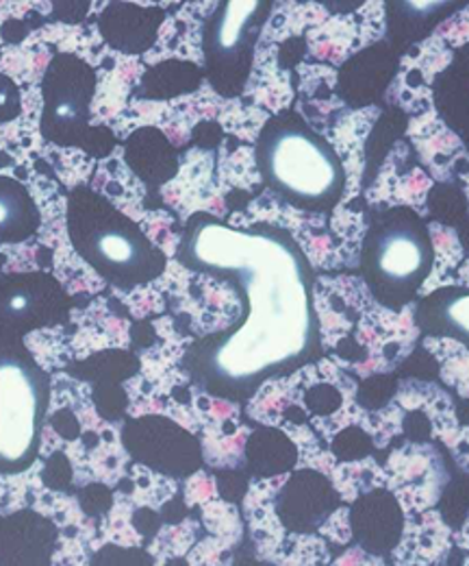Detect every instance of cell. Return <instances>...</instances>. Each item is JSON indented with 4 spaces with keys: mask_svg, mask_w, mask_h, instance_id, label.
I'll use <instances>...</instances> for the list:
<instances>
[{
    "mask_svg": "<svg viewBox=\"0 0 469 566\" xmlns=\"http://www.w3.org/2000/svg\"><path fill=\"white\" fill-rule=\"evenodd\" d=\"M185 224L177 262L231 283L242 296V318L206 354V370L226 384H257L305 357L318 336L313 271L294 238L274 224L233 227L211 213Z\"/></svg>",
    "mask_w": 469,
    "mask_h": 566,
    "instance_id": "cell-1",
    "label": "cell"
},
{
    "mask_svg": "<svg viewBox=\"0 0 469 566\" xmlns=\"http://www.w3.org/2000/svg\"><path fill=\"white\" fill-rule=\"evenodd\" d=\"M313 312L322 352L354 379L392 375L415 352L417 305H383L363 277H316Z\"/></svg>",
    "mask_w": 469,
    "mask_h": 566,
    "instance_id": "cell-2",
    "label": "cell"
},
{
    "mask_svg": "<svg viewBox=\"0 0 469 566\" xmlns=\"http://www.w3.org/2000/svg\"><path fill=\"white\" fill-rule=\"evenodd\" d=\"M66 227L78 258L125 292L161 280L168 269V258L134 218L87 186L70 190Z\"/></svg>",
    "mask_w": 469,
    "mask_h": 566,
    "instance_id": "cell-3",
    "label": "cell"
},
{
    "mask_svg": "<svg viewBox=\"0 0 469 566\" xmlns=\"http://www.w3.org/2000/svg\"><path fill=\"white\" fill-rule=\"evenodd\" d=\"M255 157L268 190L298 210L324 213V203L343 192L335 153L298 114L271 116L257 138Z\"/></svg>",
    "mask_w": 469,
    "mask_h": 566,
    "instance_id": "cell-4",
    "label": "cell"
},
{
    "mask_svg": "<svg viewBox=\"0 0 469 566\" xmlns=\"http://www.w3.org/2000/svg\"><path fill=\"white\" fill-rule=\"evenodd\" d=\"M300 92L307 96L298 103L296 114L302 123L331 146L343 172V192L333 208L335 216L365 212L363 203V175L367 168L365 146L379 123L383 109L379 105L350 107L337 94V76L333 66H318L309 76L302 69Z\"/></svg>",
    "mask_w": 469,
    "mask_h": 566,
    "instance_id": "cell-5",
    "label": "cell"
},
{
    "mask_svg": "<svg viewBox=\"0 0 469 566\" xmlns=\"http://www.w3.org/2000/svg\"><path fill=\"white\" fill-rule=\"evenodd\" d=\"M49 401V375L20 338L0 336V475L33 467Z\"/></svg>",
    "mask_w": 469,
    "mask_h": 566,
    "instance_id": "cell-6",
    "label": "cell"
},
{
    "mask_svg": "<svg viewBox=\"0 0 469 566\" xmlns=\"http://www.w3.org/2000/svg\"><path fill=\"white\" fill-rule=\"evenodd\" d=\"M96 87V71L83 57L55 53L42 78V138L57 146H76L96 157H107L111 148L100 142L98 132L103 129L92 127Z\"/></svg>",
    "mask_w": 469,
    "mask_h": 566,
    "instance_id": "cell-7",
    "label": "cell"
},
{
    "mask_svg": "<svg viewBox=\"0 0 469 566\" xmlns=\"http://www.w3.org/2000/svg\"><path fill=\"white\" fill-rule=\"evenodd\" d=\"M283 388L287 408L296 403L324 444L333 447L337 436L350 427L370 436L372 410L359 403V381L329 357L283 375Z\"/></svg>",
    "mask_w": 469,
    "mask_h": 566,
    "instance_id": "cell-8",
    "label": "cell"
},
{
    "mask_svg": "<svg viewBox=\"0 0 469 566\" xmlns=\"http://www.w3.org/2000/svg\"><path fill=\"white\" fill-rule=\"evenodd\" d=\"M72 298L51 273L29 271L0 275V336L24 338L44 327L66 323Z\"/></svg>",
    "mask_w": 469,
    "mask_h": 566,
    "instance_id": "cell-9",
    "label": "cell"
},
{
    "mask_svg": "<svg viewBox=\"0 0 469 566\" xmlns=\"http://www.w3.org/2000/svg\"><path fill=\"white\" fill-rule=\"evenodd\" d=\"M385 491L396 499L404 516L433 510L450 484L444 453L433 442L404 440L383 464Z\"/></svg>",
    "mask_w": 469,
    "mask_h": 566,
    "instance_id": "cell-10",
    "label": "cell"
},
{
    "mask_svg": "<svg viewBox=\"0 0 469 566\" xmlns=\"http://www.w3.org/2000/svg\"><path fill=\"white\" fill-rule=\"evenodd\" d=\"M387 35V4L367 0L354 11L331 13L307 38V55L341 69L350 57L370 49Z\"/></svg>",
    "mask_w": 469,
    "mask_h": 566,
    "instance_id": "cell-11",
    "label": "cell"
},
{
    "mask_svg": "<svg viewBox=\"0 0 469 566\" xmlns=\"http://www.w3.org/2000/svg\"><path fill=\"white\" fill-rule=\"evenodd\" d=\"M455 62V51L437 35H428L422 42H415L411 51L401 57L398 72L385 90V101L408 118L424 114L435 107V78Z\"/></svg>",
    "mask_w": 469,
    "mask_h": 566,
    "instance_id": "cell-12",
    "label": "cell"
},
{
    "mask_svg": "<svg viewBox=\"0 0 469 566\" xmlns=\"http://www.w3.org/2000/svg\"><path fill=\"white\" fill-rule=\"evenodd\" d=\"M411 155L413 148L408 142L392 144L372 186L363 192V203L367 208H411L419 218H428V195L435 188V181L419 161H411Z\"/></svg>",
    "mask_w": 469,
    "mask_h": 566,
    "instance_id": "cell-13",
    "label": "cell"
},
{
    "mask_svg": "<svg viewBox=\"0 0 469 566\" xmlns=\"http://www.w3.org/2000/svg\"><path fill=\"white\" fill-rule=\"evenodd\" d=\"M271 4L259 0H228L217 4V9L206 18L204 33H202V53H204V66L213 60L222 69L228 64H237L242 51L248 44V51L257 49V42L262 38V29L268 22L266 15Z\"/></svg>",
    "mask_w": 469,
    "mask_h": 566,
    "instance_id": "cell-14",
    "label": "cell"
},
{
    "mask_svg": "<svg viewBox=\"0 0 469 566\" xmlns=\"http://www.w3.org/2000/svg\"><path fill=\"white\" fill-rule=\"evenodd\" d=\"M341 503L333 484L322 473L296 469L274 496V514L289 534L318 536Z\"/></svg>",
    "mask_w": 469,
    "mask_h": 566,
    "instance_id": "cell-15",
    "label": "cell"
},
{
    "mask_svg": "<svg viewBox=\"0 0 469 566\" xmlns=\"http://www.w3.org/2000/svg\"><path fill=\"white\" fill-rule=\"evenodd\" d=\"M404 140L411 144L419 166L435 184H452L469 170L468 146L439 116L437 105L408 118Z\"/></svg>",
    "mask_w": 469,
    "mask_h": 566,
    "instance_id": "cell-16",
    "label": "cell"
},
{
    "mask_svg": "<svg viewBox=\"0 0 469 566\" xmlns=\"http://www.w3.org/2000/svg\"><path fill=\"white\" fill-rule=\"evenodd\" d=\"M350 523L354 545L390 560L403 536L404 514L394 496L376 491L350 505Z\"/></svg>",
    "mask_w": 469,
    "mask_h": 566,
    "instance_id": "cell-17",
    "label": "cell"
},
{
    "mask_svg": "<svg viewBox=\"0 0 469 566\" xmlns=\"http://www.w3.org/2000/svg\"><path fill=\"white\" fill-rule=\"evenodd\" d=\"M166 13L134 2H109L98 15L103 40L122 55H146L159 40Z\"/></svg>",
    "mask_w": 469,
    "mask_h": 566,
    "instance_id": "cell-18",
    "label": "cell"
},
{
    "mask_svg": "<svg viewBox=\"0 0 469 566\" xmlns=\"http://www.w3.org/2000/svg\"><path fill=\"white\" fill-rule=\"evenodd\" d=\"M406 415H422L430 427V438L439 440L448 449L455 447L461 424L457 417V406L450 392L435 381H424L415 377H404L392 397Z\"/></svg>",
    "mask_w": 469,
    "mask_h": 566,
    "instance_id": "cell-19",
    "label": "cell"
},
{
    "mask_svg": "<svg viewBox=\"0 0 469 566\" xmlns=\"http://www.w3.org/2000/svg\"><path fill=\"white\" fill-rule=\"evenodd\" d=\"M452 530L437 510L404 516L403 536L390 556L392 566H437L452 552Z\"/></svg>",
    "mask_w": 469,
    "mask_h": 566,
    "instance_id": "cell-20",
    "label": "cell"
},
{
    "mask_svg": "<svg viewBox=\"0 0 469 566\" xmlns=\"http://www.w3.org/2000/svg\"><path fill=\"white\" fill-rule=\"evenodd\" d=\"M42 227V213L24 184L0 175V244L31 240Z\"/></svg>",
    "mask_w": 469,
    "mask_h": 566,
    "instance_id": "cell-21",
    "label": "cell"
},
{
    "mask_svg": "<svg viewBox=\"0 0 469 566\" xmlns=\"http://www.w3.org/2000/svg\"><path fill=\"white\" fill-rule=\"evenodd\" d=\"M428 235L435 251V264L417 290L419 296H428L441 287H448V282L455 277L457 269L466 260V249L455 227H448L444 222H428Z\"/></svg>",
    "mask_w": 469,
    "mask_h": 566,
    "instance_id": "cell-22",
    "label": "cell"
},
{
    "mask_svg": "<svg viewBox=\"0 0 469 566\" xmlns=\"http://www.w3.org/2000/svg\"><path fill=\"white\" fill-rule=\"evenodd\" d=\"M422 347L439 366L441 381L469 401V347L450 336H426Z\"/></svg>",
    "mask_w": 469,
    "mask_h": 566,
    "instance_id": "cell-23",
    "label": "cell"
},
{
    "mask_svg": "<svg viewBox=\"0 0 469 566\" xmlns=\"http://www.w3.org/2000/svg\"><path fill=\"white\" fill-rule=\"evenodd\" d=\"M422 247L415 238L406 233H394L383 240L379 264L381 271L392 280H408L413 277L422 266Z\"/></svg>",
    "mask_w": 469,
    "mask_h": 566,
    "instance_id": "cell-24",
    "label": "cell"
},
{
    "mask_svg": "<svg viewBox=\"0 0 469 566\" xmlns=\"http://www.w3.org/2000/svg\"><path fill=\"white\" fill-rule=\"evenodd\" d=\"M404 423H406V412L392 399L383 408L372 410V431L367 438L372 440L374 449L385 451L398 436H403Z\"/></svg>",
    "mask_w": 469,
    "mask_h": 566,
    "instance_id": "cell-25",
    "label": "cell"
},
{
    "mask_svg": "<svg viewBox=\"0 0 469 566\" xmlns=\"http://www.w3.org/2000/svg\"><path fill=\"white\" fill-rule=\"evenodd\" d=\"M320 538H324L333 549H345L354 543L352 538V523H350V505L341 503L335 512L327 518V523L318 532Z\"/></svg>",
    "mask_w": 469,
    "mask_h": 566,
    "instance_id": "cell-26",
    "label": "cell"
},
{
    "mask_svg": "<svg viewBox=\"0 0 469 566\" xmlns=\"http://www.w3.org/2000/svg\"><path fill=\"white\" fill-rule=\"evenodd\" d=\"M433 35L441 38L452 51L469 44V4L459 9L457 13H452L450 18H446L444 22H439Z\"/></svg>",
    "mask_w": 469,
    "mask_h": 566,
    "instance_id": "cell-27",
    "label": "cell"
},
{
    "mask_svg": "<svg viewBox=\"0 0 469 566\" xmlns=\"http://www.w3.org/2000/svg\"><path fill=\"white\" fill-rule=\"evenodd\" d=\"M22 114V94L18 83L0 72V125L15 120Z\"/></svg>",
    "mask_w": 469,
    "mask_h": 566,
    "instance_id": "cell-28",
    "label": "cell"
},
{
    "mask_svg": "<svg viewBox=\"0 0 469 566\" xmlns=\"http://www.w3.org/2000/svg\"><path fill=\"white\" fill-rule=\"evenodd\" d=\"M329 566H392L387 558L381 556H372L365 549H361L359 545H348L335 560Z\"/></svg>",
    "mask_w": 469,
    "mask_h": 566,
    "instance_id": "cell-29",
    "label": "cell"
},
{
    "mask_svg": "<svg viewBox=\"0 0 469 566\" xmlns=\"http://www.w3.org/2000/svg\"><path fill=\"white\" fill-rule=\"evenodd\" d=\"M211 496H217L213 478H206L204 473H194L188 482V501L199 503V501L211 499Z\"/></svg>",
    "mask_w": 469,
    "mask_h": 566,
    "instance_id": "cell-30",
    "label": "cell"
},
{
    "mask_svg": "<svg viewBox=\"0 0 469 566\" xmlns=\"http://www.w3.org/2000/svg\"><path fill=\"white\" fill-rule=\"evenodd\" d=\"M448 318L452 321L455 327H459L463 334L469 336V294L448 305Z\"/></svg>",
    "mask_w": 469,
    "mask_h": 566,
    "instance_id": "cell-31",
    "label": "cell"
},
{
    "mask_svg": "<svg viewBox=\"0 0 469 566\" xmlns=\"http://www.w3.org/2000/svg\"><path fill=\"white\" fill-rule=\"evenodd\" d=\"M450 451H452V458H455L457 467L461 471L469 473V424L461 427L459 438H457V442H455V447Z\"/></svg>",
    "mask_w": 469,
    "mask_h": 566,
    "instance_id": "cell-32",
    "label": "cell"
},
{
    "mask_svg": "<svg viewBox=\"0 0 469 566\" xmlns=\"http://www.w3.org/2000/svg\"><path fill=\"white\" fill-rule=\"evenodd\" d=\"M468 287L469 290V258L463 260V264L457 269L455 277L448 282V287Z\"/></svg>",
    "mask_w": 469,
    "mask_h": 566,
    "instance_id": "cell-33",
    "label": "cell"
},
{
    "mask_svg": "<svg viewBox=\"0 0 469 566\" xmlns=\"http://www.w3.org/2000/svg\"><path fill=\"white\" fill-rule=\"evenodd\" d=\"M452 545H457V549L469 552V516L461 530V534H452Z\"/></svg>",
    "mask_w": 469,
    "mask_h": 566,
    "instance_id": "cell-34",
    "label": "cell"
},
{
    "mask_svg": "<svg viewBox=\"0 0 469 566\" xmlns=\"http://www.w3.org/2000/svg\"><path fill=\"white\" fill-rule=\"evenodd\" d=\"M459 181L463 184V195H466V201H468V213H469V170L459 175Z\"/></svg>",
    "mask_w": 469,
    "mask_h": 566,
    "instance_id": "cell-35",
    "label": "cell"
}]
</instances>
